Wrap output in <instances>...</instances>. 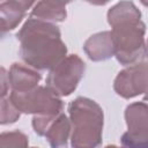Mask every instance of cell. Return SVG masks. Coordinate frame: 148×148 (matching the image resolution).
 Masks as SVG:
<instances>
[{
	"instance_id": "6da1fadb",
	"label": "cell",
	"mask_w": 148,
	"mask_h": 148,
	"mask_svg": "<svg viewBox=\"0 0 148 148\" xmlns=\"http://www.w3.org/2000/svg\"><path fill=\"white\" fill-rule=\"evenodd\" d=\"M20 56L34 69L53 68L67 53L59 28L50 22L28 18L17 32Z\"/></svg>"
},
{
	"instance_id": "7a4b0ae2",
	"label": "cell",
	"mask_w": 148,
	"mask_h": 148,
	"mask_svg": "<svg viewBox=\"0 0 148 148\" xmlns=\"http://www.w3.org/2000/svg\"><path fill=\"white\" fill-rule=\"evenodd\" d=\"M73 148H97L102 143L103 110L92 99L77 97L68 105Z\"/></svg>"
},
{
	"instance_id": "3957f363",
	"label": "cell",
	"mask_w": 148,
	"mask_h": 148,
	"mask_svg": "<svg viewBox=\"0 0 148 148\" xmlns=\"http://www.w3.org/2000/svg\"><path fill=\"white\" fill-rule=\"evenodd\" d=\"M114 57L123 65H134L146 57V25L141 18H132L111 27Z\"/></svg>"
},
{
	"instance_id": "277c9868",
	"label": "cell",
	"mask_w": 148,
	"mask_h": 148,
	"mask_svg": "<svg viewBox=\"0 0 148 148\" xmlns=\"http://www.w3.org/2000/svg\"><path fill=\"white\" fill-rule=\"evenodd\" d=\"M9 98L20 112L32 113L35 116H56L62 109L60 97L47 87L37 86L23 92L12 91Z\"/></svg>"
},
{
	"instance_id": "5b68a950",
	"label": "cell",
	"mask_w": 148,
	"mask_h": 148,
	"mask_svg": "<svg viewBox=\"0 0 148 148\" xmlns=\"http://www.w3.org/2000/svg\"><path fill=\"white\" fill-rule=\"evenodd\" d=\"M84 71L86 64L79 56H67L50 69L46 87L59 97L68 96L76 89Z\"/></svg>"
},
{
	"instance_id": "8992f818",
	"label": "cell",
	"mask_w": 148,
	"mask_h": 148,
	"mask_svg": "<svg viewBox=\"0 0 148 148\" xmlns=\"http://www.w3.org/2000/svg\"><path fill=\"white\" fill-rule=\"evenodd\" d=\"M113 88L124 98H132L147 91V62L140 61L118 73Z\"/></svg>"
},
{
	"instance_id": "52a82bcc",
	"label": "cell",
	"mask_w": 148,
	"mask_h": 148,
	"mask_svg": "<svg viewBox=\"0 0 148 148\" xmlns=\"http://www.w3.org/2000/svg\"><path fill=\"white\" fill-rule=\"evenodd\" d=\"M40 74L28 66L22 64H13L9 72H8V83L12 87L13 91H28L38 86L40 81Z\"/></svg>"
},
{
	"instance_id": "ba28073f",
	"label": "cell",
	"mask_w": 148,
	"mask_h": 148,
	"mask_svg": "<svg viewBox=\"0 0 148 148\" xmlns=\"http://www.w3.org/2000/svg\"><path fill=\"white\" fill-rule=\"evenodd\" d=\"M86 54L92 61H103L114 56V46L110 31H103L90 36L84 45Z\"/></svg>"
},
{
	"instance_id": "9c48e42d",
	"label": "cell",
	"mask_w": 148,
	"mask_h": 148,
	"mask_svg": "<svg viewBox=\"0 0 148 148\" xmlns=\"http://www.w3.org/2000/svg\"><path fill=\"white\" fill-rule=\"evenodd\" d=\"M125 119L128 134L148 139V109L145 102L130 104L125 110Z\"/></svg>"
},
{
	"instance_id": "30bf717a",
	"label": "cell",
	"mask_w": 148,
	"mask_h": 148,
	"mask_svg": "<svg viewBox=\"0 0 148 148\" xmlns=\"http://www.w3.org/2000/svg\"><path fill=\"white\" fill-rule=\"evenodd\" d=\"M71 134L69 119L64 113H58L47 126L44 136L51 148H66L68 136Z\"/></svg>"
},
{
	"instance_id": "8fae6325",
	"label": "cell",
	"mask_w": 148,
	"mask_h": 148,
	"mask_svg": "<svg viewBox=\"0 0 148 148\" xmlns=\"http://www.w3.org/2000/svg\"><path fill=\"white\" fill-rule=\"evenodd\" d=\"M31 1H6L0 2V20L7 30L15 29L24 17L27 10L34 6Z\"/></svg>"
},
{
	"instance_id": "7c38bea8",
	"label": "cell",
	"mask_w": 148,
	"mask_h": 148,
	"mask_svg": "<svg viewBox=\"0 0 148 148\" xmlns=\"http://www.w3.org/2000/svg\"><path fill=\"white\" fill-rule=\"evenodd\" d=\"M66 2L39 1L35 3L30 17L44 22H61L66 18Z\"/></svg>"
},
{
	"instance_id": "4fadbf2b",
	"label": "cell",
	"mask_w": 148,
	"mask_h": 148,
	"mask_svg": "<svg viewBox=\"0 0 148 148\" xmlns=\"http://www.w3.org/2000/svg\"><path fill=\"white\" fill-rule=\"evenodd\" d=\"M132 18H141V13L131 1L118 2L108 12V22L111 27L119 22L128 21Z\"/></svg>"
},
{
	"instance_id": "5bb4252c",
	"label": "cell",
	"mask_w": 148,
	"mask_h": 148,
	"mask_svg": "<svg viewBox=\"0 0 148 148\" xmlns=\"http://www.w3.org/2000/svg\"><path fill=\"white\" fill-rule=\"evenodd\" d=\"M0 148H28V136L21 131L0 134Z\"/></svg>"
},
{
	"instance_id": "9a60e30c",
	"label": "cell",
	"mask_w": 148,
	"mask_h": 148,
	"mask_svg": "<svg viewBox=\"0 0 148 148\" xmlns=\"http://www.w3.org/2000/svg\"><path fill=\"white\" fill-rule=\"evenodd\" d=\"M21 112L16 109L9 97L0 98V125L15 123L20 118Z\"/></svg>"
},
{
	"instance_id": "2e32d148",
	"label": "cell",
	"mask_w": 148,
	"mask_h": 148,
	"mask_svg": "<svg viewBox=\"0 0 148 148\" xmlns=\"http://www.w3.org/2000/svg\"><path fill=\"white\" fill-rule=\"evenodd\" d=\"M121 148H148V139L133 136L127 132L123 134L121 139Z\"/></svg>"
},
{
	"instance_id": "e0dca14e",
	"label": "cell",
	"mask_w": 148,
	"mask_h": 148,
	"mask_svg": "<svg viewBox=\"0 0 148 148\" xmlns=\"http://www.w3.org/2000/svg\"><path fill=\"white\" fill-rule=\"evenodd\" d=\"M8 73L3 67H0V98L5 97L8 92Z\"/></svg>"
},
{
	"instance_id": "ac0fdd59",
	"label": "cell",
	"mask_w": 148,
	"mask_h": 148,
	"mask_svg": "<svg viewBox=\"0 0 148 148\" xmlns=\"http://www.w3.org/2000/svg\"><path fill=\"white\" fill-rule=\"evenodd\" d=\"M7 28H6V25L2 23V21L0 20V39H2L3 37H5V35L7 34Z\"/></svg>"
},
{
	"instance_id": "d6986e66",
	"label": "cell",
	"mask_w": 148,
	"mask_h": 148,
	"mask_svg": "<svg viewBox=\"0 0 148 148\" xmlns=\"http://www.w3.org/2000/svg\"><path fill=\"white\" fill-rule=\"evenodd\" d=\"M105 148H119V147H117V146H114V145H112V146H106Z\"/></svg>"
},
{
	"instance_id": "ffe728a7",
	"label": "cell",
	"mask_w": 148,
	"mask_h": 148,
	"mask_svg": "<svg viewBox=\"0 0 148 148\" xmlns=\"http://www.w3.org/2000/svg\"><path fill=\"white\" fill-rule=\"evenodd\" d=\"M32 148H37V147H32Z\"/></svg>"
}]
</instances>
